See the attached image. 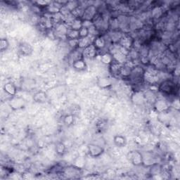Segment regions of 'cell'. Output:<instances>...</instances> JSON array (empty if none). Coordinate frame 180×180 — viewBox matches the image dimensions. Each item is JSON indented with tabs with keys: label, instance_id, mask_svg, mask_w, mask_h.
I'll use <instances>...</instances> for the list:
<instances>
[{
	"label": "cell",
	"instance_id": "obj_1",
	"mask_svg": "<svg viewBox=\"0 0 180 180\" xmlns=\"http://www.w3.org/2000/svg\"><path fill=\"white\" fill-rule=\"evenodd\" d=\"M97 15V8L94 5L87 6L84 9L82 18L84 21H92Z\"/></svg>",
	"mask_w": 180,
	"mask_h": 180
},
{
	"label": "cell",
	"instance_id": "obj_2",
	"mask_svg": "<svg viewBox=\"0 0 180 180\" xmlns=\"http://www.w3.org/2000/svg\"><path fill=\"white\" fill-rule=\"evenodd\" d=\"M175 90V84L172 82L167 80L165 81L160 87V90L165 94H170L174 92Z\"/></svg>",
	"mask_w": 180,
	"mask_h": 180
},
{
	"label": "cell",
	"instance_id": "obj_3",
	"mask_svg": "<svg viewBox=\"0 0 180 180\" xmlns=\"http://www.w3.org/2000/svg\"><path fill=\"white\" fill-rule=\"evenodd\" d=\"M10 106L14 110H18L22 108L25 105V101L23 98L14 97L10 101Z\"/></svg>",
	"mask_w": 180,
	"mask_h": 180
},
{
	"label": "cell",
	"instance_id": "obj_4",
	"mask_svg": "<svg viewBox=\"0 0 180 180\" xmlns=\"http://www.w3.org/2000/svg\"><path fill=\"white\" fill-rule=\"evenodd\" d=\"M88 151L90 155L93 157H98L102 154L104 150L101 146L95 145V144H90L88 146Z\"/></svg>",
	"mask_w": 180,
	"mask_h": 180
},
{
	"label": "cell",
	"instance_id": "obj_5",
	"mask_svg": "<svg viewBox=\"0 0 180 180\" xmlns=\"http://www.w3.org/2000/svg\"><path fill=\"white\" fill-rule=\"evenodd\" d=\"M130 160L135 165H139L143 163V158L141 153L137 151L132 152L130 154Z\"/></svg>",
	"mask_w": 180,
	"mask_h": 180
},
{
	"label": "cell",
	"instance_id": "obj_6",
	"mask_svg": "<svg viewBox=\"0 0 180 180\" xmlns=\"http://www.w3.org/2000/svg\"><path fill=\"white\" fill-rule=\"evenodd\" d=\"M96 52H97V49L93 44H90V45H89L88 46H87V47L84 48L83 51L84 56H85L87 58L94 57L95 55H96Z\"/></svg>",
	"mask_w": 180,
	"mask_h": 180
},
{
	"label": "cell",
	"instance_id": "obj_7",
	"mask_svg": "<svg viewBox=\"0 0 180 180\" xmlns=\"http://www.w3.org/2000/svg\"><path fill=\"white\" fill-rule=\"evenodd\" d=\"M73 66L75 69H76L77 70H79V71L83 70L85 69L86 68L85 63H84V61H83V59L77 60V61L73 62Z\"/></svg>",
	"mask_w": 180,
	"mask_h": 180
},
{
	"label": "cell",
	"instance_id": "obj_8",
	"mask_svg": "<svg viewBox=\"0 0 180 180\" xmlns=\"http://www.w3.org/2000/svg\"><path fill=\"white\" fill-rule=\"evenodd\" d=\"M4 90L7 94L10 95H14L16 92V88L15 85L11 83H6L4 87Z\"/></svg>",
	"mask_w": 180,
	"mask_h": 180
},
{
	"label": "cell",
	"instance_id": "obj_9",
	"mask_svg": "<svg viewBox=\"0 0 180 180\" xmlns=\"http://www.w3.org/2000/svg\"><path fill=\"white\" fill-rule=\"evenodd\" d=\"M83 26V21H82L80 19H79L78 18H76V19H75L74 21L71 23L70 29L79 31Z\"/></svg>",
	"mask_w": 180,
	"mask_h": 180
},
{
	"label": "cell",
	"instance_id": "obj_10",
	"mask_svg": "<svg viewBox=\"0 0 180 180\" xmlns=\"http://www.w3.org/2000/svg\"><path fill=\"white\" fill-rule=\"evenodd\" d=\"M66 37L69 40H71V39H79V31L72 30V29H68Z\"/></svg>",
	"mask_w": 180,
	"mask_h": 180
},
{
	"label": "cell",
	"instance_id": "obj_11",
	"mask_svg": "<svg viewBox=\"0 0 180 180\" xmlns=\"http://www.w3.org/2000/svg\"><path fill=\"white\" fill-rule=\"evenodd\" d=\"M94 44V46L96 47L97 49H103L106 45V41L103 37H97V38L94 41V44Z\"/></svg>",
	"mask_w": 180,
	"mask_h": 180
},
{
	"label": "cell",
	"instance_id": "obj_12",
	"mask_svg": "<svg viewBox=\"0 0 180 180\" xmlns=\"http://www.w3.org/2000/svg\"><path fill=\"white\" fill-rule=\"evenodd\" d=\"M114 143L119 147H123L126 144V139L124 137L116 136L114 138Z\"/></svg>",
	"mask_w": 180,
	"mask_h": 180
},
{
	"label": "cell",
	"instance_id": "obj_13",
	"mask_svg": "<svg viewBox=\"0 0 180 180\" xmlns=\"http://www.w3.org/2000/svg\"><path fill=\"white\" fill-rule=\"evenodd\" d=\"M89 35H90L89 28H87V27H84V26H83V27L80 28V30H79L80 39L84 38V37H88Z\"/></svg>",
	"mask_w": 180,
	"mask_h": 180
},
{
	"label": "cell",
	"instance_id": "obj_14",
	"mask_svg": "<svg viewBox=\"0 0 180 180\" xmlns=\"http://www.w3.org/2000/svg\"><path fill=\"white\" fill-rule=\"evenodd\" d=\"M20 51H21L22 54H28L31 52V47L29 46V44L23 43L20 45Z\"/></svg>",
	"mask_w": 180,
	"mask_h": 180
},
{
	"label": "cell",
	"instance_id": "obj_15",
	"mask_svg": "<svg viewBox=\"0 0 180 180\" xmlns=\"http://www.w3.org/2000/svg\"><path fill=\"white\" fill-rule=\"evenodd\" d=\"M101 61L104 63L105 64H109L112 63L113 61V56L110 54H104L101 57Z\"/></svg>",
	"mask_w": 180,
	"mask_h": 180
},
{
	"label": "cell",
	"instance_id": "obj_16",
	"mask_svg": "<svg viewBox=\"0 0 180 180\" xmlns=\"http://www.w3.org/2000/svg\"><path fill=\"white\" fill-rule=\"evenodd\" d=\"M46 96L43 92H39L35 96V100L37 102H43L46 100Z\"/></svg>",
	"mask_w": 180,
	"mask_h": 180
},
{
	"label": "cell",
	"instance_id": "obj_17",
	"mask_svg": "<svg viewBox=\"0 0 180 180\" xmlns=\"http://www.w3.org/2000/svg\"><path fill=\"white\" fill-rule=\"evenodd\" d=\"M65 150H66V146L63 143H59L56 145V153L59 155H63L64 152H65Z\"/></svg>",
	"mask_w": 180,
	"mask_h": 180
},
{
	"label": "cell",
	"instance_id": "obj_18",
	"mask_svg": "<svg viewBox=\"0 0 180 180\" xmlns=\"http://www.w3.org/2000/svg\"><path fill=\"white\" fill-rule=\"evenodd\" d=\"M73 121H74V118H73V116L72 115H66L65 118H64V123H65L66 125H72Z\"/></svg>",
	"mask_w": 180,
	"mask_h": 180
},
{
	"label": "cell",
	"instance_id": "obj_19",
	"mask_svg": "<svg viewBox=\"0 0 180 180\" xmlns=\"http://www.w3.org/2000/svg\"><path fill=\"white\" fill-rule=\"evenodd\" d=\"M8 46V42L6 39H2L0 41V48L2 51H4L7 49Z\"/></svg>",
	"mask_w": 180,
	"mask_h": 180
}]
</instances>
